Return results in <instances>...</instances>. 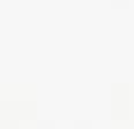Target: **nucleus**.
Segmentation results:
<instances>
[]
</instances>
